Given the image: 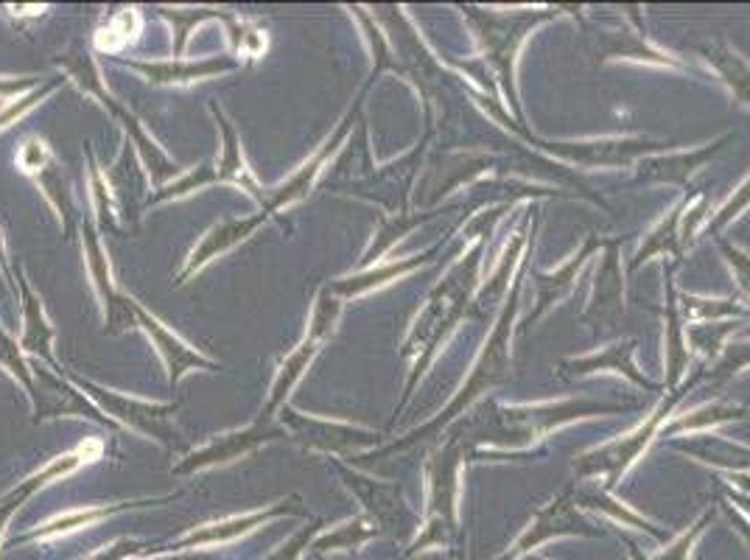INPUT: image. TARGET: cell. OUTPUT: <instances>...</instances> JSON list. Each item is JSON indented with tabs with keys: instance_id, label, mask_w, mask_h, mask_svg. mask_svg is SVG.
I'll return each instance as SVG.
<instances>
[{
	"instance_id": "cell-1",
	"label": "cell",
	"mask_w": 750,
	"mask_h": 560,
	"mask_svg": "<svg viewBox=\"0 0 750 560\" xmlns=\"http://www.w3.org/2000/svg\"><path fill=\"white\" fill-rule=\"evenodd\" d=\"M518 292H521V283H515L513 297H510V306L504 308V314H501V320L496 322V331L493 336L487 339L485 350H482V356L476 359L473 364L471 376L468 381L462 384V390L459 395L451 401V406L443 412V418H437L431 426H426L423 432L412 434V440H420V434H429L434 429H440L443 423H448L451 418H457L459 412L465 409V406H471L482 392H487L490 387H496L504 373H507V364H510V336H513V320H515V311H518Z\"/></svg>"
},
{
	"instance_id": "cell-2",
	"label": "cell",
	"mask_w": 750,
	"mask_h": 560,
	"mask_svg": "<svg viewBox=\"0 0 750 560\" xmlns=\"http://www.w3.org/2000/svg\"><path fill=\"white\" fill-rule=\"evenodd\" d=\"M675 401H678V395H675V398H667V401L658 406L653 415L647 418L644 426H639V429H633L630 434H625L622 440L608 443V446H602V448H597V451H591V454L580 457V462H577V471H580V476H602V479H605V485L613 488V485L619 482V476L625 474L627 468L639 460L641 451L647 448V443L653 440V434L661 429L664 418L672 412Z\"/></svg>"
},
{
	"instance_id": "cell-3",
	"label": "cell",
	"mask_w": 750,
	"mask_h": 560,
	"mask_svg": "<svg viewBox=\"0 0 750 560\" xmlns=\"http://www.w3.org/2000/svg\"><path fill=\"white\" fill-rule=\"evenodd\" d=\"M619 406L605 404H585V401H563V404H541V406H513V409H499L501 432L504 443H510V434H515L513 443H529L541 434H549L557 426L569 423L574 418H585L594 412H616Z\"/></svg>"
},
{
	"instance_id": "cell-4",
	"label": "cell",
	"mask_w": 750,
	"mask_h": 560,
	"mask_svg": "<svg viewBox=\"0 0 750 560\" xmlns=\"http://www.w3.org/2000/svg\"><path fill=\"white\" fill-rule=\"evenodd\" d=\"M549 14H518V17H496V14H479L471 9V20L479 23V40L485 42L487 59L496 65L501 82L510 87V96L515 101L513 90V59L518 51V42L524 40L529 28L546 20Z\"/></svg>"
},
{
	"instance_id": "cell-5",
	"label": "cell",
	"mask_w": 750,
	"mask_h": 560,
	"mask_svg": "<svg viewBox=\"0 0 750 560\" xmlns=\"http://www.w3.org/2000/svg\"><path fill=\"white\" fill-rule=\"evenodd\" d=\"M622 317V269H619V241L605 244V255L599 261L594 297L585 311V322L613 325Z\"/></svg>"
},
{
	"instance_id": "cell-6",
	"label": "cell",
	"mask_w": 750,
	"mask_h": 560,
	"mask_svg": "<svg viewBox=\"0 0 750 560\" xmlns=\"http://www.w3.org/2000/svg\"><path fill=\"white\" fill-rule=\"evenodd\" d=\"M599 244H602V241H599L597 236H588V241L583 244V250L577 252V255H571L569 261L560 266L557 272H552V275H538V308H535V314L527 320V325H532L538 317H543L546 308H552V303H557L563 294H569L571 289H574V280L580 275V269H583L585 261L599 250ZM527 325H524V328H527Z\"/></svg>"
},
{
	"instance_id": "cell-7",
	"label": "cell",
	"mask_w": 750,
	"mask_h": 560,
	"mask_svg": "<svg viewBox=\"0 0 750 560\" xmlns=\"http://www.w3.org/2000/svg\"><path fill=\"white\" fill-rule=\"evenodd\" d=\"M653 143L647 140H611V143H580L577 149L571 143H552V152L566 154L571 160H580L585 166H619L630 163L636 154L647 152Z\"/></svg>"
},
{
	"instance_id": "cell-8",
	"label": "cell",
	"mask_w": 750,
	"mask_h": 560,
	"mask_svg": "<svg viewBox=\"0 0 750 560\" xmlns=\"http://www.w3.org/2000/svg\"><path fill=\"white\" fill-rule=\"evenodd\" d=\"M569 532H583V530H580V518H577V513L571 510L569 499H566V496H560V499H555V502L549 504L543 513H538L535 524H532V527L524 532V538L515 544L510 558H515V555H524V552H529V546L541 544V541L552 538V535H569Z\"/></svg>"
},
{
	"instance_id": "cell-9",
	"label": "cell",
	"mask_w": 750,
	"mask_h": 560,
	"mask_svg": "<svg viewBox=\"0 0 750 560\" xmlns=\"http://www.w3.org/2000/svg\"><path fill=\"white\" fill-rule=\"evenodd\" d=\"M633 348H636V339H627V342H616V345H608L602 353H591L585 359H574V362H566L563 367H574L571 373L583 376V373H591V370H616L622 373L630 381H636L639 387H647L653 390L655 384H650L647 378L641 376L639 370L633 367Z\"/></svg>"
},
{
	"instance_id": "cell-10",
	"label": "cell",
	"mask_w": 750,
	"mask_h": 560,
	"mask_svg": "<svg viewBox=\"0 0 750 560\" xmlns=\"http://www.w3.org/2000/svg\"><path fill=\"white\" fill-rule=\"evenodd\" d=\"M706 59H709L714 70L720 73L725 79V84L734 90V96L739 101H745L750 104V65L742 59V56L734 51V48H728L725 42H717V45H711L706 48Z\"/></svg>"
},
{
	"instance_id": "cell-11",
	"label": "cell",
	"mask_w": 750,
	"mask_h": 560,
	"mask_svg": "<svg viewBox=\"0 0 750 560\" xmlns=\"http://www.w3.org/2000/svg\"><path fill=\"white\" fill-rule=\"evenodd\" d=\"M681 213H683V208L672 210V216H669V219H664V222L658 224L653 233L647 236V244H641V250H639V255H636V261L630 264L633 269H636L639 264H644V261H650V255H655V252H667V250L678 252L675 247H672V241H678V238H681V236H678Z\"/></svg>"
},
{
	"instance_id": "cell-12",
	"label": "cell",
	"mask_w": 750,
	"mask_h": 560,
	"mask_svg": "<svg viewBox=\"0 0 750 560\" xmlns=\"http://www.w3.org/2000/svg\"><path fill=\"white\" fill-rule=\"evenodd\" d=\"M742 418V406L734 404H709L703 409L692 412L689 418L675 420L669 426V434L672 432H686V429H703V426H714V423H723V420H737Z\"/></svg>"
},
{
	"instance_id": "cell-13",
	"label": "cell",
	"mask_w": 750,
	"mask_h": 560,
	"mask_svg": "<svg viewBox=\"0 0 750 560\" xmlns=\"http://www.w3.org/2000/svg\"><path fill=\"white\" fill-rule=\"evenodd\" d=\"M143 322H146L149 334H154V336H157V339H160V345H168V348L163 350V353H166L168 362H171V367H174V370H171L174 376H180L182 367H185V364H196V362H199V356H194L191 350L185 348V345H182L177 336H168L166 331L160 328V322L149 320L146 314H143Z\"/></svg>"
},
{
	"instance_id": "cell-14",
	"label": "cell",
	"mask_w": 750,
	"mask_h": 560,
	"mask_svg": "<svg viewBox=\"0 0 750 560\" xmlns=\"http://www.w3.org/2000/svg\"><path fill=\"white\" fill-rule=\"evenodd\" d=\"M135 31H138V14L135 12H121L115 20H112L110 26L104 28L101 34H98V48H107V51H118L121 45L135 37Z\"/></svg>"
},
{
	"instance_id": "cell-15",
	"label": "cell",
	"mask_w": 750,
	"mask_h": 560,
	"mask_svg": "<svg viewBox=\"0 0 750 560\" xmlns=\"http://www.w3.org/2000/svg\"><path fill=\"white\" fill-rule=\"evenodd\" d=\"M745 364H750V345H734V348H728L723 362L711 370V378L714 381H725V378L731 376V373H737L739 367H745Z\"/></svg>"
},
{
	"instance_id": "cell-16",
	"label": "cell",
	"mask_w": 750,
	"mask_h": 560,
	"mask_svg": "<svg viewBox=\"0 0 750 560\" xmlns=\"http://www.w3.org/2000/svg\"><path fill=\"white\" fill-rule=\"evenodd\" d=\"M258 521V516H252V518H236V521H227V524H216V527H210V530L205 532H199V535H191V541H216V538H230V535H236V532H244V530H250V524H255Z\"/></svg>"
},
{
	"instance_id": "cell-17",
	"label": "cell",
	"mask_w": 750,
	"mask_h": 560,
	"mask_svg": "<svg viewBox=\"0 0 750 560\" xmlns=\"http://www.w3.org/2000/svg\"><path fill=\"white\" fill-rule=\"evenodd\" d=\"M104 516V510H79V513H70V516H62L51 521L48 527H45V535L48 532H65V530H76V527H84V524H90V521H96V518Z\"/></svg>"
},
{
	"instance_id": "cell-18",
	"label": "cell",
	"mask_w": 750,
	"mask_h": 560,
	"mask_svg": "<svg viewBox=\"0 0 750 560\" xmlns=\"http://www.w3.org/2000/svg\"><path fill=\"white\" fill-rule=\"evenodd\" d=\"M709 518L711 516L700 518L695 527H692V532H686V535H683L678 544L669 546L667 552H664L661 558H655V560H686V555H689V549H692V544H695V538H697V535H700V532H703V527H706V521H709Z\"/></svg>"
},
{
	"instance_id": "cell-19",
	"label": "cell",
	"mask_w": 750,
	"mask_h": 560,
	"mask_svg": "<svg viewBox=\"0 0 750 560\" xmlns=\"http://www.w3.org/2000/svg\"><path fill=\"white\" fill-rule=\"evenodd\" d=\"M723 247V252L728 255V264L734 266L737 269V278H739V289L745 294H750V258L745 255V252H739L737 247H728V244H720Z\"/></svg>"
}]
</instances>
